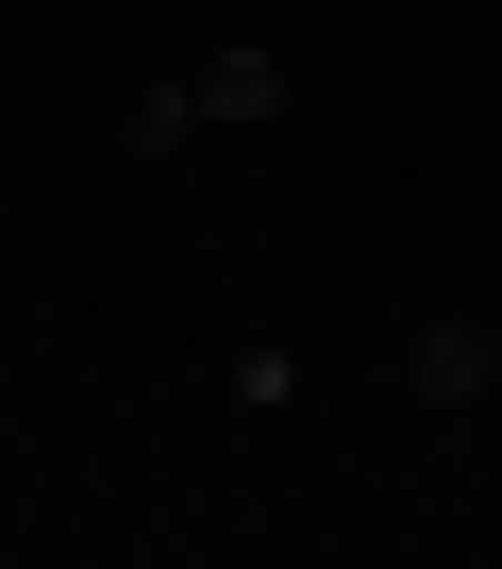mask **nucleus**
Listing matches in <instances>:
<instances>
[{"label":"nucleus","mask_w":502,"mask_h":569,"mask_svg":"<svg viewBox=\"0 0 502 569\" xmlns=\"http://www.w3.org/2000/svg\"><path fill=\"white\" fill-rule=\"evenodd\" d=\"M184 134H201V84H184V68H151V84L118 101V151H184Z\"/></svg>","instance_id":"nucleus-3"},{"label":"nucleus","mask_w":502,"mask_h":569,"mask_svg":"<svg viewBox=\"0 0 502 569\" xmlns=\"http://www.w3.org/2000/svg\"><path fill=\"white\" fill-rule=\"evenodd\" d=\"M485 369H502L485 319H435V336H419V402H485Z\"/></svg>","instance_id":"nucleus-2"},{"label":"nucleus","mask_w":502,"mask_h":569,"mask_svg":"<svg viewBox=\"0 0 502 569\" xmlns=\"http://www.w3.org/2000/svg\"><path fill=\"white\" fill-rule=\"evenodd\" d=\"M184 84H201V134H269L285 118V51H201Z\"/></svg>","instance_id":"nucleus-1"}]
</instances>
